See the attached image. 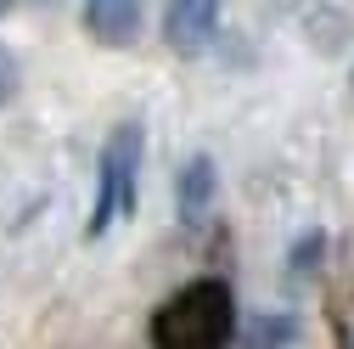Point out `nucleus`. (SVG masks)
<instances>
[{"label": "nucleus", "mask_w": 354, "mask_h": 349, "mask_svg": "<svg viewBox=\"0 0 354 349\" xmlns=\"http://www.w3.org/2000/svg\"><path fill=\"white\" fill-rule=\"evenodd\" d=\"M141 124H118L113 141L102 147V169H96V208H91V237L113 231L118 220L136 214V192H141Z\"/></svg>", "instance_id": "nucleus-2"}, {"label": "nucleus", "mask_w": 354, "mask_h": 349, "mask_svg": "<svg viewBox=\"0 0 354 349\" xmlns=\"http://www.w3.org/2000/svg\"><path fill=\"white\" fill-rule=\"evenodd\" d=\"M84 23H91L96 39L107 46H129L141 34V0H91L84 6Z\"/></svg>", "instance_id": "nucleus-4"}, {"label": "nucleus", "mask_w": 354, "mask_h": 349, "mask_svg": "<svg viewBox=\"0 0 354 349\" xmlns=\"http://www.w3.org/2000/svg\"><path fill=\"white\" fill-rule=\"evenodd\" d=\"M231 332H236V298L219 276L186 282L152 316V343H163V349H214Z\"/></svg>", "instance_id": "nucleus-1"}, {"label": "nucleus", "mask_w": 354, "mask_h": 349, "mask_svg": "<svg viewBox=\"0 0 354 349\" xmlns=\"http://www.w3.org/2000/svg\"><path fill=\"white\" fill-rule=\"evenodd\" d=\"M12 96V62H0V102Z\"/></svg>", "instance_id": "nucleus-8"}, {"label": "nucleus", "mask_w": 354, "mask_h": 349, "mask_svg": "<svg viewBox=\"0 0 354 349\" xmlns=\"http://www.w3.org/2000/svg\"><path fill=\"white\" fill-rule=\"evenodd\" d=\"M248 338H253V343H292V338H298V321H292V316H253Z\"/></svg>", "instance_id": "nucleus-6"}, {"label": "nucleus", "mask_w": 354, "mask_h": 349, "mask_svg": "<svg viewBox=\"0 0 354 349\" xmlns=\"http://www.w3.org/2000/svg\"><path fill=\"white\" fill-rule=\"evenodd\" d=\"M321 248H326V237H321V231H304V242H292V253H287V265H292V276H309V271H315V259H321Z\"/></svg>", "instance_id": "nucleus-7"}, {"label": "nucleus", "mask_w": 354, "mask_h": 349, "mask_svg": "<svg viewBox=\"0 0 354 349\" xmlns=\"http://www.w3.org/2000/svg\"><path fill=\"white\" fill-rule=\"evenodd\" d=\"M219 28V0H169L163 12V34L174 51H203Z\"/></svg>", "instance_id": "nucleus-3"}, {"label": "nucleus", "mask_w": 354, "mask_h": 349, "mask_svg": "<svg viewBox=\"0 0 354 349\" xmlns=\"http://www.w3.org/2000/svg\"><path fill=\"white\" fill-rule=\"evenodd\" d=\"M214 158L208 152H197L186 169H180V220H203L208 214V203H214Z\"/></svg>", "instance_id": "nucleus-5"}, {"label": "nucleus", "mask_w": 354, "mask_h": 349, "mask_svg": "<svg viewBox=\"0 0 354 349\" xmlns=\"http://www.w3.org/2000/svg\"><path fill=\"white\" fill-rule=\"evenodd\" d=\"M6 12H12V0H0V17H6Z\"/></svg>", "instance_id": "nucleus-9"}]
</instances>
